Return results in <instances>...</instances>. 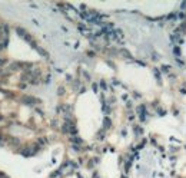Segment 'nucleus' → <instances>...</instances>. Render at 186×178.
Segmentation results:
<instances>
[]
</instances>
